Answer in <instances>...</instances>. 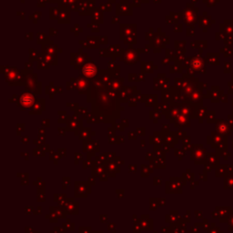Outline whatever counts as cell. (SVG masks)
I'll return each instance as SVG.
<instances>
[{
  "label": "cell",
  "mask_w": 233,
  "mask_h": 233,
  "mask_svg": "<svg viewBox=\"0 0 233 233\" xmlns=\"http://www.w3.org/2000/svg\"><path fill=\"white\" fill-rule=\"evenodd\" d=\"M54 231L56 233H66V229L64 227H62V228H55Z\"/></svg>",
  "instance_id": "18"
},
{
  "label": "cell",
  "mask_w": 233,
  "mask_h": 233,
  "mask_svg": "<svg viewBox=\"0 0 233 233\" xmlns=\"http://www.w3.org/2000/svg\"><path fill=\"white\" fill-rule=\"evenodd\" d=\"M154 233H157V231H154Z\"/></svg>",
  "instance_id": "29"
},
{
  "label": "cell",
  "mask_w": 233,
  "mask_h": 233,
  "mask_svg": "<svg viewBox=\"0 0 233 233\" xmlns=\"http://www.w3.org/2000/svg\"><path fill=\"white\" fill-rule=\"evenodd\" d=\"M88 182L90 183V185H95V183H96V180H95V178L92 176V177H90V178H88Z\"/></svg>",
  "instance_id": "26"
},
{
  "label": "cell",
  "mask_w": 233,
  "mask_h": 233,
  "mask_svg": "<svg viewBox=\"0 0 233 233\" xmlns=\"http://www.w3.org/2000/svg\"><path fill=\"white\" fill-rule=\"evenodd\" d=\"M55 201L56 202H62L64 201H66V194H55Z\"/></svg>",
  "instance_id": "10"
},
{
  "label": "cell",
  "mask_w": 233,
  "mask_h": 233,
  "mask_svg": "<svg viewBox=\"0 0 233 233\" xmlns=\"http://www.w3.org/2000/svg\"><path fill=\"white\" fill-rule=\"evenodd\" d=\"M142 167V171H141V175H142V177H148L149 175V173H150V171H149V168L147 167L146 168V170H145V166L144 165H142L141 166Z\"/></svg>",
  "instance_id": "15"
},
{
  "label": "cell",
  "mask_w": 233,
  "mask_h": 233,
  "mask_svg": "<svg viewBox=\"0 0 233 233\" xmlns=\"http://www.w3.org/2000/svg\"><path fill=\"white\" fill-rule=\"evenodd\" d=\"M38 201H46V194L45 192L43 191H38Z\"/></svg>",
  "instance_id": "13"
},
{
  "label": "cell",
  "mask_w": 233,
  "mask_h": 233,
  "mask_svg": "<svg viewBox=\"0 0 233 233\" xmlns=\"http://www.w3.org/2000/svg\"><path fill=\"white\" fill-rule=\"evenodd\" d=\"M91 228H79V233H91Z\"/></svg>",
  "instance_id": "17"
},
{
  "label": "cell",
  "mask_w": 233,
  "mask_h": 233,
  "mask_svg": "<svg viewBox=\"0 0 233 233\" xmlns=\"http://www.w3.org/2000/svg\"><path fill=\"white\" fill-rule=\"evenodd\" d=\"M25 210H26V214H31L32 211H34V210H33V207H32V206H26V209H25Z\"/></svg>",
  "instance_id": "20"
},
{
  "label": "cell",
  "mask_w": 233,
  "mask_h": 233,
  "mask_svg": "<svg viewBox=\"0 0 233 233\" xmlns=\"http://www.w3.org/2000/svg\"><path fill=\"white\" fill-rule=\"evenodd\" d=\"M91 192V185L87 181L75 182V196L78 198H85Z\"/></svg>",
  "instance_id": "1"
},
{
  "label": "cell",
  "mask_w": 233,
  "mask_h": 233,
  "mask_svg": "<svg viewBox=\"0 0 233 233\" xmlns=\"http://www.w3.org/2000/svg\"><path fill=\"white\" fill-rule=\"evenodd\" d=\"M106 167V173L109 176L111 177H115L117 173H119V166L116 163V162H109Z\"/></svg>",
  "instance_id": "3"
},
{
  "label": "cell",
  "mask_w": 233,
  "mask_h": 233,
  "mask_svg": "<svg viewBox=\"0 0 233 233\" xmlns=\"http://www.w3.org/2000/svg\"><path fill=\"white\" fill-rule=\"evenodd\" d=\"M162 181V179L160 177H155L154 178V185H160Z\"/></svg>",
  "instance_id": "19"
},
{
  "label": "cell",
  "mask_w": 233,
  "mask_h": 233,
  "mask_svg": "<svg viewBox=\"0 0 233 233\" xmlns=\"http://www.w3.org/2000/svg\"><path fill=\"white\" fill-rule=\"evenodd\" d=\"M178 212L176 210H171L170 212V214L166 215V221L167 222H170L171 224L173 223H177L178 222Z\"/></svg>",
  "instance_id": "8"
},
{
  "label": "cell",
  "mask_w": 233,
  "mask_h": 233,
  "mask_svg": "<svg viewBox=\"0 0 233 233\" xmlns=\"http://www.w3.org/2000/svg\"><path fill=\"white\" fill-rule=\"evenodd\" d=\"M62 226H63L66 230H74V228H75V224L72 223V222H70L69 219H68V221H66V222H64V223L62 224Z\"/></svg>",
  "instance_id": "9"
},
{
  "label": "cell",
  "mask_w": 233,
  "mask_h": 233,
  "mask_svg": "<svg viewBox=\"0 0 233 233\" xmlns=\"http://www.w3.org/2000/svg\"><path fill=\"white\" fill-rule=\"evenodd\" d=\"M28 179H27V173L22 174V179H21V184L22 185H27L28 184Z\"/></svg>",
  "instance_id": "16"
},
{
  "label": "cell",
  "mask_w": 233,
  "mask_h": 233,
  "mask_svg": "<svg viewBox=\"0 0 233 233\" xmlns=\"http://www.w3.org/2000/svg\"><path fill=\"white\" fill-rule=\"evenodd\" d=\"M181 188L178 187L175 183H173L172 181H168L166 182V192L167 193H179L180 191L178 189H180Z\"/></svg>",
  "instance_id": "6"
},
{
  "label": "cell",
  "mask_w": 233,
  "mask_h": 233,
  "mask_svg": "<svg viewBox=\"0 0 233 233\" xmlns=\"http://www.w3.org/2000/svg\"><path fill=\"white\" fill-rule=\"evenodd\" d=\"M91 233H103V231H95V232H91Z\"/></svg>",
  "instance_id": "28"
},
{
  "label": "cell",
  "mask_w": 233,
  "mask_h": 233,
  "mask_svg": "<svg viewBox=\"0 0 233 233\" xmlns=\"http://www.w3.org/2000/svg\"><path fill=\"white\" fill-rule=\"evenodd\" d=\"M139 225L142 230H151L152 226H153V220L151 219H140L139 220Z\"/></svg>",
  "instance_id": "5"
},
{
  "label": "cell",
  "mask_w": 233,
  "mask_h": 233,
  "mask_svg": "<svg viewBox=\"0 0 233 233\" xmlns=\"http://www.w3.org/2000/svg\"><path fill=\"white\" fill-rule=\"evenodd\" d=\"M128 168H129V171H130V172H136V170H137L136 166H131V165H129Z\"/></svg>",
  "instance_id": "25"
},
{
  "label": "cell",
  "mask_w": 233,
  "mask_h": 233,
  "mask_svg": "<svg viewBox=\"0 0 233 233\" xmlns=\"http://www.w3.org/2000/svg\"><path fill=\"white\" fill-rule=\"evenodd\" d=\"M116 193L118 194V196L119 198H123L124 195H125V191H124V190H117Z\"/></svg>",
  "instance_id": "23"
},
{
  "label": "cell",
  "mask_w": 233,
  "mask_h": 233,
  "mask_svg": "<svg viewBox=\"0 0 233 233\" xmlns=\"http://www.w3.org/2000/svg\"><path fill=\"white\" fill-rule=\"evenodd\" d=\"M50 210L52 213H54L57 218H62V219H65L66 218V212L63 210V209L61 207H54V206H51L50 208Z\"/></svg>",
  "instance_id": "7"
},
{
  "label": "cell",
  "mask_w": 233,
  "mask_h": 233,
  "mask_svg": "<svg viewBox=\"0 0 233 233\" xmlns=\"http://www.w3.org/2000/svg\"><path fill=\"white\" fill-rule=\"evenodd\" d=\"M158 199V205H161V206H164L166 204V199L165 198H157Z\"/></svg>",
  "instance_id": "21"
},
{
  "label": "cell",
  "mask_w": 233,
  "mask_h": 233,
  "mask_svg": "<svg viewBox=\"0 0 233 233\" xmlns=\"http://www.w3.org/2000/svg\"><path fill=\"white\" fill-rule=\"evenodd\" d=\"M46 218H49V219H50V221L51 222H57V217L54 214V213H52V212H50V214L49 215H46Z\"/></svg>",
  "instance_id": "14"
},
{
  "label": "cell",
  "mask_w": 233,
  "mask_h": 233,
  "mask_svg": "<svg viewBox=\"0 0 233 233\" xmlns=\"http://www.w3.org/2000/svg\"><path fill=\"white\" fill-rule=\"evenodd\" d=\"M66 214H78V203L74 201V198H66L65 203L60 206Z\"/></svg>",
  "instance_id": "2"
},
{
  "label": "cell",
  "mask_w": 233,
  "mask_h": 233,
  "mask_svg": "<svg viewBox=\"0 0 233 233\" xmlns=\"http://www.w3.org/2000/svg\"><path fill=\"white\" fill-rule=\"evenodd\" d=\"M103 174H107L106 173V167L103 165H95L93 169H92V176L94 178L96 177H100Z\"/></svg>",
  "instance_id": "4"
},
{
  "label": "cell",
  "mask_w": 233,
  "mask_h": 233,
  "mask_svg": "<svg viewBox=\"0 0 233 233\" xmlns=\"http://www.w3.org/2000/svg\"><path fill=\"white\" fill-rule=\"evenodd\" d=\"M70 183V178H63V182H62V188L65 189H66V187L69 186Z\"/></svg>",
  "instance_id": "12"
},
{
  "label": "cell",
  "mask_w": 233,
  "mask_h": 233,
  "mask_svg": "<svg viewBox=\"0 0 233 233\" xmlns=\"http://www.w3.org/2000/svg\"><path fill=\"white\" fill-rule=\"evenodd\" d=\"M150 202V206H149V210H157V208L158 207V199L157 198H150L149 199Z\"/></svg>",
  "instance_id": "11"
},
{
  "label": "cell",
  "mask_w": 233,
  "mask_h": 233,
  "mask_svg": "<svg viewBox=\"0 0 233 233\" xmlns=\"http://www.w3.org/2000/svg\"><path fill=\"white\" fill-rule=\"evenodd\" d=\"M109 230H115V223H109Z\"/></svg>",
  "instance_id": "27"
},
{
  "label": "cell",
  "mask_w": 233,
  "mask_h": 233,
  "mask_svg": "<svg viewBox=\"0 0 233 233\" xmlns=\"http://www.w3.org/2000/svg\"><path fill=\"white\" fill-rule=\"evenodd\" d=\"M100 220H101V222H107L108 215H100Z\"/></svg>",
  "instance_id": "24"
},
{
  "label": "cell",
  "mask_w": 233,
  "mask_h": 233,
  "mask_svg": "<svg viewBox=\"0 0 233 233\" xmlns=\"http://www.w3.org/2000/svg\"><path fill=\"white\" fill-rule=\"evenodd\" d=\"M108 177H109L108 174H103V175H101L100 177H99V179H100V181H107L108 179H109Z\"/></svg>",
  "instance_id": "22"
}]
</instances>
